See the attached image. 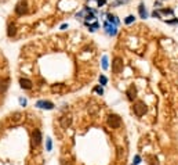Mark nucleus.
<instances>
[{"label":"nucleus","instance_id":"14","mask_svg":"<svg viewBox=\"0 0 178 165\" xmlns=\"http://www.w3.org/2000/svg\"><path fill=\"white\" fill-rule=\"evenodd\" d=\"M106 17H108V21L109 22H112V24H115V25H119V24H120V21L117 20V17L116 16H113V14H106Z\"/></svg>","mask_w":178,"mask_h":165},{"label":"nucleus","instance_id":"15","mask_svg":"<svg viewBox=\"0 0 178 165\" xmlns=\"http://www.w3.org/2000/svg\"><path fill=\"white\" fill-rule=\"evenodd\" d=\"M160 14H168V16H173L174 14V10L173 8H160V10H158Z\"/></svg>","mask_w":178,"mask_h":165},{"label":"nucleus","instance_id":"26","mask_svg":"<svg viewBox=\"0 0 178 165\" xmlns=\"http://www.w3.org/2000/svg\"><path fill=\"white\" fill-rule=\"evenodd\" d=\"M66 26H68L66 24H64V25H61V29H66Z\"/></svg>","mask_w":178,"mask_h":165},{"label":"nucleus","instance_id":"22","mask_svg":"<svg viewBox=\"0 0 178 165\" xmlns=\"http://www.w3.org/2000/svg\"><path fill=\"white\" fill-rule=\"evenodd\" d=\"M94 92H97L98 94H104V89L100 88V86H97V88H94Z\"/></svg>","mask_w":178,"mask_h":165},{"label":"nucleus","instance_id":"8","mask_svg":"<svg viewBox=\"0 0 178 165\" xmlns=\"http://www.w3.org/2000/svg\"><path fill=\"white\" fill-rule=\"evenodd\" d=\"M59 125H61L64 129H68L70 125H72V117L65 115V117H62V118H59Z\"/></svg>","mask_w":178,"mask_h":165},{"label":"nucleus","instance_id":"2","mask_svg":"<svg viewBox=\"0 0 178 165\" xmlns=\"http://www.w3.org/2000/svg\"><path fill=\"white\" fill-rule=\"evenodd\" d=\"M123 68H124L123 58H121V57H115V58L112 60V72L120 74V72H123Z\"/></svg>","mask_w":178,"mask_h":165},{"label":"nucleus","instance_id":"1","mask_svg":"<svg viewBox=\"0 0 178 165\" xmlns=\"http://www.w3.org/2000/svg\"><path fill=\"white\" fill-rule=\"evenodd\" d=\"M133 111H134V114L137 117H142V115H145V114H146L148 107H146V104H145L144 101L138 100V101H135L134 106H133Z\"/></svg>","mask_w":178,"mask_h":165},{"label":"nucleus","instance_id":"10","mask_svg":"<svg viewBox=\"0 0 178 165\" xmlns=\"http://www.w3.org/2000/svg\"><path fill=\"white\" fill-rule=\"evenodd\" d=\"M8 83H10L8 78H0V94L6 93V90L8 89Z\"/></svg>","mask_w":178,"mask_h":165},{"label":"nucleus","instance_id":"4","mask_svg":"<svg viewBox=\"0 0 178 165\" xmlns=\"http://www.w3.org/2000/svg\"><path fill=\"white\" fill-rule=\"evenodd\" d=\"M108 125L111 126L112 129H117L121 126V118L116 114H111L108 117Z\"/></svg>","mask_w":178,"mask_h":165},{"label":"nucleus","instance_id":"21","mask_svg":"<svg viewBox=\"0 0 178 165\" xmlns=\"http://www.w3.org/2000/svg\"><path fill=\"white\" fill-rule=\"evenodd\" d=\"M51 147H53V144H51V139H47V151H51Z\"/></svg>","mask_w":178,"mask_h":165},{"label":"nucleus","instance_id":"11","mask_svg":"<svg viewBox=\"0 0 178 165\" xmlns=\"http://www.w3.org/2000/svg\"><path fill=\"white\" fill-rule=\"evenodd\" d=\"M19 85H21V88L22 89H26V90H29V89H32V80H29V79H26V78H21L19 79Z\"/></svg>","mask_w":178,"mask_h":165},{"label":"nucleus","instance_id":"13","mask_svg":"<svg viewBox=\"0 0 178 165\" xmlns=\"http://www.w3.org/2000/svg\"><path fill=\"white\" fill-rule=\"evenodd\" d=\"M7 35L10 38H13V36H15V35H17V26H15V24H14V22L8 24V26H7Z\"/></svg>","mask_w":178,"mask_h":165},{"label":"nucleus","instance_id":"25","mask_svg":"<svg viewBox=\"0 0 178 165\" xmlns=\"http://www.w3.org/2000/svg\"><path fill=\"white\" fill-rule=\"evenodd\" d=\"M105 3H106V0H98V7H102Z\"/></svg>","mask_w":178,"mask_h":165},{"label":"nucleus","instance_id":"19","mask_svg":"<svg viewBox=\"0 0 178 165\" xmlns=\"http://www.w3.org/2000/svg\"><path fill=\"white\" fill-rule=\"evenodd\" d=\"M102 68L104 70H108V57L106 56L102 57Z\"/></svg>","mask_w":178,"mask_h":165},{"label":"nucleus","instance_id":"16","mask_svg":"<svg viewBox=\"0 0 178 165\" xmlns=\"http://www.w3.org/2000/svg\"><path fill=\"white\" fill-rule=\"evenodd\" d=\"M127 3H130V0H115V2L112 3V7H117V6L127 4Z\"/></svg>","mask_w":178,"mask_h":165},{"label":"nucleus","instance_id":"18","mask_svg":"<svg viewBox=\"0 0 178 165\" xmlns=\"http://www.w3.org/2000/svg\"><path fill=\"white\" fill-rule=\"evenodd\" d=\"M88 28H90V31H91V32H94V31H95V29H98V28H100V24H98V22L88 24Z\"/></svg>","mask_w":178,"mask_h":165},{"label":"nucleus","instance_id":"24","mask_svg":"<svg viewBox=\"0 0 178 165\" xmlns=\"http://www.w3.org/2000/svg\"><path fill=\"white\" fill-rule=\"evenodd\" d=\"M19 104H21V106H26V100L21 97V99H19Z\"/></svg>","mask_w":178,"mask_h":165},{"label":"nucleus","instance_id":"20","mask_svg":"<svg viewBox=\"0 0 178 165\" xmlns=\"http://www.w3.org/2000/svg\"><path fill=\"white\" fill-rule=\"evenodd\" d=\"M106 82H108V79H106V76H104V75H101V76H100V83H101V85H106Z\"/></svg>","mask_w":178,"mask_h":165},{"label":"nucleus","instance_id":"5","mask_svg":"<svg viewBox=\"0 0 178 165\" xmlns=\"http://www.w3.org/2000/svg\"><path fill=\"white\" fill-rule=\"evenodd\" d=\"M15 14L17 16H23V14L28 13V2L26 0H19L15 4Z\"/></svg>","mask_w":178,"mask_h":165},{"label":"nucleus","instance_id":"12","mask_svg":"<svg viewBox=\"0 0 178 165\" xmlns=\"http://www.w3.org/2000/svg\"><path fill=\"white\" fill-rule=\"evenodd\" d=\"M138 14H139V17H141L142 20H146L148 18V11H146V8H145L144 3H139V6H138Z\"/></svg>","mask_w":178,"mask_h":165},{"label":"nucleus","instance_id":"9","mask_svg":"<svg viewBox=\"0 0 178 165\" xmlns=\"http://www.w3.org/2000/svg\"><path fill=\"white\" fill-rule=\"evenodd\" d=\"M126 94H127V99H129L130 101H133L135 97H137V88H135L134 85H131L129 89H127Z\"/></svg>","mask_w":178,"mask_h":165},{"label":"nucleus","instance_id":"6","mask_svg":"<svg viewBox=\"0 0 178 165\" xmlns=\"http://www.w3.org/2000/svg\"><path fill=\"white\" fill-rule=\"evenodd\" d=\"M41 143V132L39 129H35L33 133H32V144L35 147H37Z\"/></svg>","mask_w":178,"mask_h":165},{"label":"nucleus","instance_id":"23","mask_svg":"<svg viewBox=\"0 0 178 165\" xmlns=\"http://www.w3.org/2000/svg\"><path fill=\"white\" fill-rule=\"evenodd\" d=\"M139 163H141V157H139V155H135V158H134V165H138Z\"/></svg>","mask_w":178,"mask_h":165},{"label":"nucleus","instance_id":"17","mask_svg":"<svg viewBox=\"0 0 178 165\" xmlns=\"http://www.w3.org/2000/svg\"><path fill=\"white\" fill-rule=\"evenodd\" d=\"M134 21H135L134 16H127L126 18H124V24H126V25H130V24H133Z\"/></svg>","mask_w":178,"mask_h":165},{"label":"nucleus","instance_id":"3","mask_svg":"<svg viewBox=\"0 0 178 165\" xmlns=\"http://www.w3.org/2000/svg\"><path fill=\"white\" fill-rule=\"evenodd\" d=\"M104 31H105L106 35H109V36H116L117 35V25H115V24L109 22L108 20L104 22Z\"/></svg>","mask_w":178,"mask_h":165},{"label":"nucleus","instance_id":"7","mask_svg":"<svg viewBox=\"0 0 178 165\" xmlns=\"http://www.w3.org/2000/svg\"><path fill=\"white\" fill-rule=\"evenodd\" d=\"M36 107L44 108V110H53L54 108V103H51V101H49V100H39L36 103Z\"/></svg>","mask_w":178,"mask_h":165}]
</instances>
